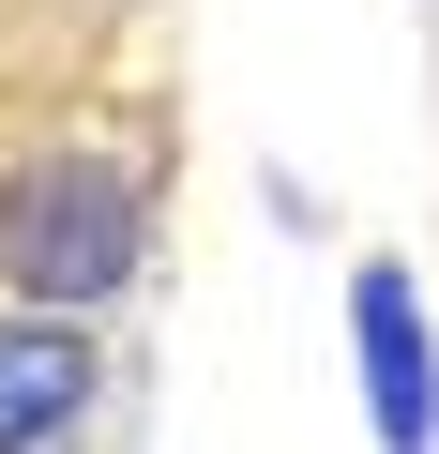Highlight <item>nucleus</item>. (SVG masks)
<instances>
[{
    "label": "nucleus",
    "instance_id": "obj_1",
    "mask_svg": "<svg viewBox=\"0 0 439 454\" xmlns=\"http://www.w3.org/2000/svg\"><path fill=\"white\" fill-rule=\"evenodd\" d=\"M137 273H152V167H122V152H46V167L0 182V288H16V303L106 318Z\"/></svg>",
    "mask_w": 439,
    "mask_h": 454
},
{
    "label": "nucleus",
    "instance_id": "obj_2",
    "mask_svg": "<svg viewBox=\"0 0 439 454\" xmlns=\"http://www.w3.org/2000/svg\"><path fill=\"white\" fill-rule=\"evenodd\" d=\"M349 379H364V439L379 454H439V333H424V273L409 258L349 273Z\"/></svg>",
    "mask_w": 439,
    "mask_h": 454
},
{
    "label": "nucleus",
    "instance_id": "obj_3",
    "mask_svg": "<svg viewBox=\"0 0 439 454\" xmlns=\"http://www.w3.org/2000/svg\"><path fill=\"white\" fill-rule=\"evenodd\" d=\"M106 409V333L61 303L0 318V454H76V424Z\"/></svg>",
    "mask_w": 439,
    "mask_h": 454
}]
</instances>
